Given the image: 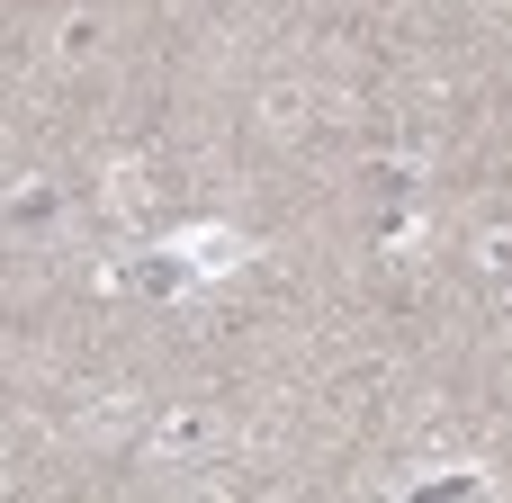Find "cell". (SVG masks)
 <instances>
[{
    "instance_id": "6da1fadb",
    "label": "cell",
    "mask_w": 512,
    "mask_h": 503,
    "mask_svg": "<svg viewBox=\"0 0 512 503\" xmlns=\"http://www.w3.org/2000/svg\"><path fill=\"white\" fill-rule=\"evenodd\" d=\"M54 207H63L54 189H18V198H9V216H18V225H54Z\"/></svg>"
},
{
    "instance_id": "7a4b0ae2",
    "label": "cell",
    "mask_w": 512,
    "mask_h": 503,
    "mask_svg": "<svg viewBox=\"0 0 512 503\" xmlns=\"http://www.w3.org/2000/svg\"><path fill=\"white\" fill-rule=\"evenodd\" d=\"M198 441H207L198 414H171V423H162V450H198Z\"/></svg>"
},
{
    "instance_id": "3957f363",
    "label": "cell",
    "mask_w": 512,
    "mask_h": 503,
    "mask_svg": "<svg viewBox=\"0 0 512 503\" xmlns=\"http://www.w3.org/2000/svg\"><path fill=\"white\" fill-rule=\"evenodd\" d=\"M486 270H495V279H512V234H495V243H486Z\"/></svg>"
}]
</instances>
